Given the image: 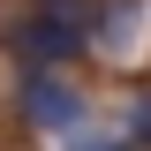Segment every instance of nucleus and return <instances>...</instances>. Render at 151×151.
Wrapping results in <instances>:
<instances>
[{"label": "nucleus", "instance_id": "1", "mask_svg": "<svg viewBox=\"0 0 151 151\" xmlns=\"http://www.w3.org/2000/svg\"><path fill=\"white\" fill-rule=\"evenodd\" d=\"M8 45H15V60H30V68H60V60H76L91 45V15L38 8V15H23L15 30H8Z\"/></svg>", "mask_w": 151, "mask_h": 151}, {"label": "nucleus", "instance_id": "2", "mask_svg": "<svg viewBox=\"0 0 151 151\" xmlns=\"http://www.w3.org/2000/svg\"><path fill=\"white\" fill-rule=\"evenodd\" d=\"M15 113L30 121V129H45V136H68L76 121H83V98H76V83L60 68H30L15 83Z\"/></svg>", "mask_w": 151, "mask_h": 151}, {"label": "nucleus", "instance_id": "3", "mask_svg": "<svg viewBox=\"0 0 151 151\" xmlns=\"http://www.w3.org/2000/svg\"><path fill=\"white\" fill-rule=\"evenodd\" d=\"M129 136H136V144H151V98H136V106H129Z\"/></svg>", "mask_w": 151, "mask_h": 151}, {"label": "nucleus", "instance_id": "4", "mask_svg": "<svg viewBox=\"0 0 151 151\" xmlns=\"http://www.w3.org/2000/svg\"><path fill=\"white\" fill-rule=\"evenodd\" d=\"M76 151H136V136H83Z\"/></svg>", "mask_w": 151, "mask_h": 151}, {"label": "nucleus", "instance_id": "5", "mask_svg": "<svg viewBox=\"0 0 151 151\" xmlns=\"http://www.w3.org/2000/svg\"><path fill=\"white\" fill-rule=\"evenodd\" d=\"M38 8H68V15H91L98 0H38Z\"/></svg>", "mask_w": 151, "mask_h": 151}]
</instances>
